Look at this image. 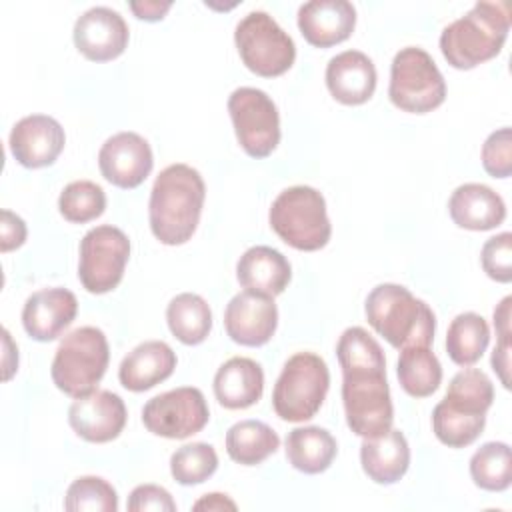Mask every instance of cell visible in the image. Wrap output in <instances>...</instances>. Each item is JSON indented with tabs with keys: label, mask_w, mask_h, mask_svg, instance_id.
<instances>
[{
	"label": "cell",
	"mask_w": 512,
	"mask_h": 512,
	"mask_svg": "<svg viewBox=\"0 0 512 512\" xmlns=\"http://www.w3.org/2000/svg\"><path fill=\"white\" fill-rule=\"evenodd\" d=\"M206 186L200 172L188 164H170L154 180L150 190V230L166 246H178L198 228Z\"/></svg>",
	"instance_id": "6da1fadb"
},
{
	"label": "cell",
	"mask_w": 512,
	"mask_h": 512,
	"mask_svg": "<svg viewBox=\"0 0 512 512\" xmlns=\"http://www.w3.org/2000/svg\"><path fill=\"white\" fill-rule=\"evenodd\" d=\"M510 30V8L504 2H476L440 34L446 62L458 70L476 68L500 54Z\"/></svg>",
	"instance_id": "7a4b0ae2"
},
{
	"label": "cell",
	"mask_w": 512,
	"mask_h": 512,
	"mask_svg": "<svg viewBox=\"0 0 512 512\" xmlns=\"http://www.w3.org/2000/svg\"><path fill=\"white\" fill-rule=\"evenodd\" d=\"M364 312L368 324L398 350L406 346H430L434 340L436 316L432 308L406 286L378 284L370 290Z\"/></svg>",
	"instance_id": "3957f363"
},
{
	"label": "cell",
	"mask_w": 512,
	"mask_h": 512,
	"mask_svg": "<svg viewBox=\"0 0 512 512\" xmlns=\"http://www.w3.org/2000/svg\"><path fill=\"white\" fill-rule=\"evenodd\" d=\"M268 222L282 242L302 252L324 248L332 234L326 200L312 186L282 190L270 206Z\"/></svg>",
	"instance_id": "277c9868"
},
{
	"label": "cell",
	"mask_w": 512,
	"mask_h": 512,
	"mask_svg": "<svg viewBox=\"0 0 512 512\" xmlns=\"http://www.w3.org/2000/svg\"><path fill=\"white\" fill-rule=\"evenodd\" d=\"M110 348L104 332L96 326H80L68 332L52 360V382L70 398H80L96 388L106 374Z\"/></svg>",
	"instance_id": "5b68a950"
},
{
	"label": "cell",
	"mask_w": 512,
	"mask_h": 512,
	"mask_svg": "<svg viewBox=\"0 0 512 512\" xmlns=\"http://www.w3.org/2000/svg\"><path fill=\"white\" fill-rule=\"evenodd\" d=\"M342 404L348 428L372 438L392 428L394 406L386 366H356L342 370Z\"/></svg>",
	"instance_id": "8992f818"
},
{
	"label": "cell",
	"mask_w": 512,
	"mask_h": 512,
	"mask_svg": "<svg viewBox=\"0 0 512 512\" xmlns=\"http://www.w3.org/2000/svg\"><path fill=\"white\" fill-rule=\"evenodd\" d=\"M328 386L326 362L314 352H298L282 366L272 392V408L286 422L310 420L322 408Z\"/></svg>",
	"instance_id": "52a82bcc"
},
{
	"label": "cell",
	"mask_w": 512,
	"mask_h": 512,
	"mask_svg": "<svg viewBox=\"0 0 512 512\" xmlns=\"http://www.w3.org/2000/svg\"><path fill=\"white\" fill-rule=\"evenodd\" d=\"M388 96L404 112L426 114L444 102L446 82L426 50L406 46L392 60Z\"/></svg>",
	"instance_id": "ba28073f"
},
{
	"label": "cell",
	"mask_w": 512,
	"mask_h": 512,
	"mask_svg": "<svg viewBox=\"0 0 512 512\" xmlns=\"http://www.w3.org/2000/svg\"><path fill=\"white\" fill-rule=\"evenodd\" d=\"M234 44L244 66L262 78L282 76L296 60L294 40L262 10L248 12L236 24Z\"/></svg>",
	"instance_id": "9c48e42d"
},
{
	"label": "cell",
	"mask_w": 512,
	"mask_h": 512,
	"mask_svg": "<svg viewBox=\"0 0 512 512\" xmlns=\"http://www.w3.org/2000/svg\"><path fill=\"white\" fill-rule=\"evenodd\" d=\"M228 114L242 150L252 158L270 156L280 142V116L274 100L260 88L242 86L228 98Z\"/></svg>",
	"instance_id": "30bf717a"
},
{
	"label": "cell",
	"mask_w": 512,
	"mask_h": 512,
	"mask_svg": "<svg viewBox=\"0 0 512 512\" xmlns=\"http://www.w3.org/2000/svg\"><path fill=\"white\" fill-rule=\"evenodd\" d=\"M130 258L128 236L110 224L96 226L80 240L78 278L90 294H106L114 290Z\"/></svg>",
	"instance_id": "8fae6325"
},
{
	"label": "cell",
	"mask_w": 512,
	"mask_h": 512,
	"mask_svg": "<svg viewBox=\"0 0 512 512\" xmlns=\"http://www.w3.org/2000/svg\"><path fill=\"white\" fill-rule=\"evenodd\" d=\"M210 420V410L204 394L194 386H180L150 398L142 408V422L148 432L184 440L198 434Z\"/></svg>",
	"instance_id": "7c38bea8"
},
{
	"label": "cell",
	"mask_w": 512,
	"mask_h": 512,
	"mask_svg": "<svg viewBox=\"0 0 512 512\" xmlns=\"http://www.w3.org/2000/svg\"><path fill=\"white\" fill-rule=\"evenodd\" d=\"M126 418L124 400L118 394L100 388L74 398L68 408V422L72 430L86 442L94 444L116 440L126 426Z\"/></svg>",
	"instance_id": "4fadbf2b"
},
{
	"label": "cell",
	"mask_w": 512,
	"mask_h": 512,
	"mask_svg": "<svg viewBox=\"0 0 512 512\" xmlns=\"http://www.w3.org/2000/svg\"><path fill=\"white\" fill-rule=\"evenodd\" d=\"M98 166L110 184L132 190L138 188L152 172V148L136 132H118L102 144L98 152Z\"/></svg>",
	"instance_id": "5bb4252c"
},
{
	"label": "cell",
	"mask_w": 512,
	"mask_h": 512,
	"mask_svg": "<svg viewBox=\"0 0 512 512\" xmlns=\"http://www.w3.org/2000/svg\"><path fill=\"white\" fill-rule=\"evenodd\" d=\"M72 38L84 58L92 62H108L126 50L130 32L120 12L106 6H94L78 16Z\"/></svg>",
	"instance_id": "9a60e30c"
},
{
	"label": "cell",
	"mask_w": 512,
	"mask_h": 512,
	"mask_svg": "<svg viewBox=\"0 0 512 512\" xmlns=\"http://www.w3.org/2000/svg\"><path fill=\"white\" fill-rule=\"evenodd\" d=\"M10 152L24 168H44L56 162L66 144L64 128L46 114L20 118L10 132Z\"/></svg>",
	"instance_id": "2e32d148"
},
{
	"label": "cell",
	"mask_w": 512,
	"mask_h": 512,
	"mask_svg": "<svg viewBox=\"0 0 512 512\" xmlns=\"http://www.w3.org/2000/svg\"><path fill=\"white\" fill-rule=\"evenodd\" d=\"M276 326L278 308L270 296L244 290L226 304L224 328L236 344L264 346L274 336Z\"/></svg>",
	"instance_id": "e0dca14e"
},
{
	"label": "cell",
	"mask_w": 512,
	"mask_h": 512,
	"mask_svg": "<svg viewBox=\"0 0 512 512\" xmlns=\"http://www.w3.org/2000/svg\"><path fill=\"white\" fill-rule=\"evenodd\" d=\"M76 296L60 286L42 288L30 294L22 308V326L36 342L56 340L76 318Z\"/></svg>",
	"instance_id": "ac0fdd59"
},
{
	"label": "cell",
	"mask_w": 512,
	"mask_h": 512,
	"mask_svg": "<svg viewBox=\"0 0 512 512\" xmlns=\"http://www.w3.org/2000/svg\"><path fill=\"white\" fill-rule=\"evenodd\" d=\"M356 8L346 0H312L298 8V28L316 48H330L354 32Z\"/></svg>",
	"instance_id": "d6986e66"
},
{
	"label": "cell",
	"mask_w": 512,
	"mask_h": 512,
	"mask_svg": "<svg viewBox=\"0 0 512 512\" xmlns=\"http://www.w3.org/2000/svg\"><path fill=\"white\" fill-rule=\"evenodd\" d=\"M326 86L340 104H364L376 90L374 62L360 50H344L330 58L326 66Z\"/></svg>",
	"instance_id": "ffe728a7"
},
{
	"label": "cell",
	"mask_w": 512,
	"mask_h": 512,
	"mask_svg": "<svg viewBox=\"0 0 512 512\" xmlns=\"http://www.w3.org/2000/svg\"><path fill=\"white\" fill-rule=\"evenodd\" d=\"M448 212L456 226L464 230L484 232L504 222L506 204L502 196L490 186L468 182L452 192L448 200Z\"/></svg>",
	"instance_id": "44dd1931"
},
{
	"label": "cell",
	"mask_w": 512,
	"mask_h": 512,
	"mask_svg": "<svg viewBox=\"0 0 512 512\" xmlns=\"http://www.w3.org/2000/svg\"><path fill=\"white\" fill-rule=\"evenodd\" d=\"M174 368V350L162 340H146L124 356L118 368V380L130 392H144L170 378Z\"/></svg>",
	"instance_id": "7402d4cb"
},
{
	"label": "cell",
	"mask_w": 512,
	"mask_h": 512,
	"mask_svg": "<svg viewBox=\"0 0 512 512\" xmlns=\"http://www.w3.org/2000/svg\"><path fill=\"white\" fill-rule=\"evenodd\" d=\"M236 278L244 290L274 298L286 290L292 278V268L286 256L276 248L252 246L240 256Z\"/></svg>",
	"instance_id": "603a6c76"
},
{
	"label": "cell",
	"mask_w": 512,
	"mask_h": 512,
	"mask_svg": "<svg viewBox=\"0 0 512 512\" xmlns=\"http://www.w3.org/2000/svg\"><path fill=\"white\" fill-rule=\"evenodd\" d=\"M214 396L228 410H244L256 404L264 392L262 366L244 356L226 360L214 376Z\"/></svg>",
	"instance_id": "cb8c5ba5"
},
{
	"label": "cell",
	"mask_w": 512,
	"mask_h": 512,
	"mask_svg": "<svg viewBox=\"0 0 512 512\" xmlns=\"http://www.w3.org/2000/svg\"><path fill=\"white\" fill-rule=\"evenodd\" d=\"M360 464L364 474L376 484L398 482L410 466V448L406 436L390 428L384 434L364 438L360 444Z\"/></svg>",
	"instance_id": "d4e9b609"
},
{
	"label": "cell",
	"mask_w": 512,
	"mask_h": 512,
	"mask_svg": "<svg viewBox=\"0 0 512 512\" xmlns=\"http://www.w3.org/2000/svg\"><path fill=\"white\" fill-rule=\"evenodd\" d=\"M338 454L336 438L320 426L294 428L286 436V458L304 474H320L330 468Z\"/></svg>",
	"instance_id": "484cf974"
},
{
	"label": "cell",
	"mask_w": 512,
	"mask_h": 512,
	"mask_svg": "<svg viewBox=\"0 0 512 512\" xmlns=\"http://www.w3.org/2000/svg\"><path fill=\"white\" fill-rule=\"evenodd\" d=\"M166 322L174 338L186 346H196L202 344L212 330V310L202 296L182 292L170 300Z\"/></svg>",
	"instance_id": "4316f807"
},
{
	"label": "cell",
	"mask_w": 512,
	"mask_h": 512,
	"mask_svg": "<svg viewBox=\"0 0 512 512\" xmlns=\"http://www.w3.org/2000/svg\"><path fill=\"white\" fill-rule=\"evenodd\" d=\"M280 446L278 434L260 420H240L226 432V452L242 466L262 464Z\"/></svg>",
	"instance_id": "83f0119b"
},
{
	"label": "cell",
	"mask_w": 512,
	"mask_h": 512,
	"mask_svg": "<svg viewBox=\"0 0 512 512\" xmlns=\"http://www.w3.org/2000/svg\"><path fill=\"white\" fill-rule=\"evenodd\" d=\"M398 380L412 398L432 396L442 382V366L430 346H406L398 358Z\"/></svg>",
	"instance_id": "f1b7e54d"
},
{
	"label": "cell",
	"mask_w": 512,
	"mask_h": 512,
	"mask_svg": "<svg viewBox=\"0 0 512 512\" xmlns=\"http://www.w3.org/2000/svg\"><path fill=\"white\" fill-rule=\"evenodd\" d=\"M490 342L488 322L476 312L458 314L446 332V352L458 366L476 364Z\"/></svg>",
	"instance_id": "f546056e"
},
{
	"label": "cell",
	"mask_w": 512,
	"mask_h": 512,
	"mask_svg": "<svg viewBox=\"0 0 512 512\" xmlns=\"http://www.w3.org/2000/svg\"><path fill=\"white\" fill-rule=\"evenodd\" d=\"M442 402L462 414H486L494 402L492 380L478 368H464L450 380Z\"/></svg>",
	"instance_id": "4dcf8cb0"
},
{
	"label": "cell",
	"mask_w": 512,
	"mask_h": 512,
	"mask_svg": "<svg viewBox=\"0 0 512 512\" xmlns=\"http://www.w3.org/2000/svg\"><path fill=\"white\" fill-rule=\"evenodd\" d=\"M474 484L488 492H502L512 482V454L506 442H486L470 458Z\"/></svg>",
	"instance_id": "1f68e13d"
},
{
	"label": "cell",
	"mask_w": 512,
	"mask_h": 512,
	"mask_svg": "<svg viewBox=\"0 0 512 512\" xmlns=\"http://www.w3.org/2000/svg\"><path fill=\"white\" fill-rule=\"evenodd\" d=\"M486 414H462L448 408L442 400L432 410V430L448 448L470 446L484 430Z\"/></svg>",
	"instance_id": "d6a6232c"
},
{
	"label": "cell",
	"mask_w": 512,
	"mask_h": 512,
	"mask_svg": "<svg viewBox=\"0 0 512 512\" xmlns=\"http://www.w3.org/2000/svg\"><path fill=\"white\" fill-rule=\"evenodd\" d=\"M58 210L64 220L84 224L96 220L106 210V194L92 180H76L64 186L58 198Z\"/></svg>",
	"instance_id": "836d02e7"
},
{
	"label": "cell",
	"mask_w": 512,
	"mask_h": 512,
	"mask_svg": "<svg viewBox=\"0 0 512 512\" xmlns=\"http://www.w3.org/2000/svg\"><path fill=\"white\" fill-rule=\"evenodd\" d=\"M218 468V454L206 442H192L180 446L170 456V474L182 486L202 484Z\"/></svg>",
	"instance_id": "e575fe53"
},
{
	"label": "cell",
	"mask_w": 512,
	"mask_h": 512,
	"mask_svg": "<svg viewBox=\"0 0 512 512\" xmlns=\"http://www.w3.org/2000/svg\"><path fill=\"white\" fill-rule=\"evenodd\" d=\"M64 508L70 512H116L118 494L114 486L100 476H80L68 486Z\"/></svg>",
	"instance_id": "d590c367"
},
{
	"label": "cell",
	"mask_w": 512,
	"mask_h": 512,
	"mask_svg": "<svg viewBox=\"0 0 512 512\" xmlns=\"http://www.w3.org/2000/svg\"><path fill=\"white\" fill-rule=\"evenodd\" d=\"M480 262L492 280L508 284L512 280V234L502 232L488 238L482 246Z\"/></svg>",
	"instance_id": "8d00e7d4"
},
{
	"label": "cell",
	"mask_w": 512,
	"mask_h": 512,
	"mask_svg": "<svg viewBox=\"0 0 512 512\" xmlns=\"http://www.w3.org/2000/svg\"><path fill=\"white\" fill-rule=\"evenodd\" d=\"M482 166L492 178L512 174V132L508 126L492 132L482 144Z\"/></svg>",
	"instance_id": "74e56055"
},
{
	"label": "cell",
	"mask_w": 512,
	"mask_h": 512,
	"mask_svg": "<svg viewBox=\"0 0 512 512\" xmlns=\"http://www.w3.org/2000/svg\"><path fill=\"white\" fill-rule=\"evenodd\" d=\"M128 510L130 512H146V510L174 512L176 502L172 500V496L166 488L156 486V484H140L130 492Z\"/></svg>",
	"instance_id": "f35d334b"
},
{
	"label": "cell",
	"mask_w": 512,
	"mask_h": 512,
	"mask_svg": "<svg viewBox=\"0 0 512 512\" xmlns=\"http://www.w3.org/2000/svg\"><path fill=\"white\" fill-rule=\"evenodd\" d=\"M26 240V224L24 220L10 212V210H2V224H0V250L2 252H10L16 250L24 244Z\"/></svg>",
	"instance_id": "ab89813d"
},
{
	"label": "cell",
	"mask_w": 512,
	"mask_h": 512,
	"mask_svg": "<svg viewBox=\"0 0 512 512\" xmlns=\"http://www.w3.org/2000/svg\"><path fill=\"white\" fill-rule=\"evenodd\" d=\"M510 338H498L496 348L492 352V368L498 374L504 388H510Z\"/></svg>",
	"instance_id": "60d3db41"
},
{
	"label": "cell",
	"mask_w": 512,
	"mask_h": 512,
	"mask_svg": "<svg viewBox=\"0 0 512 512\" xmlns=\"http://www.w3.org/2000/svg\"><path fill=\"white\" fill-rule=\"evenodd\" d=\"M130 10L134 12V16L138 20H146V22H158L166 16V12L172 8V2H130L128 4Z\"/></svg>",
	"instance_id": "b9f144b4"
},
{
	"label": "cell",
	"mask_w": 512,
	"mask_h": 512,
	"mask_svg": "<svg viewBox=\"0 0 512 512\" xmlns=\"http://www.w3.org/2000/svg\"><path fill=\"white\" fill-rule=\"evenodd\" d=\"M510 304L512 298L506 296L494 310V328L498 338H510Z\"/></svg>",
	"instance_id": "7bdbcfd3"
},
{
	"label": "cell",
	"mask_w": 512,
	"mask_h": 512,
	"mask_svg": "<svg viewBox=\"0 0 512 512\" xmlns=\"http://www.w3.org/2000/svg\"><path fill=\"white\" fill-rule=\"evenodd\" d=\"M194 510H236V502H232L226 494L212 492L194 502Z\"/></svg>",
	"instance_id": "ee69618b"
}]
</instances>
